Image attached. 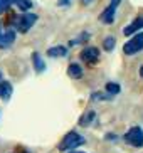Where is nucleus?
<instances>
[{"label":"nucleus","instance_id":"obj_1","mask_svg":"<svg viewBox=\"0 0 143 153\" xmlns=\"http://www.w3.org/2000/svg\"><path fill=\"white\" fill-rule=\"evenodd\" d=\"M37 22V15L32 14V12H24L20 15H13L12 17V24L15 30L20 32V34H25L32 29V25Z\"/></svg>","mask_w":143,"mask_h":153},{"label":"nucleus","instance_id":"obj_2","mask_svg":"<svg viewBox=\"0 0 143 153\" xmlns=\"http://www.w3.org/2000/svg\"><path fill=\"white\" fill-rule=\"evenodd\" d=\"M84 141L86 140L83 135H79L76 131H69L61 140V143L57 145V150L59 152H71V150H76L77 146H81V145H84Z\"/></svg>","mask_w":143,"mask_h":153},{"label":"nucleus","instance_id":"obj_3","mask_svg":"<svg viewBox=\"0 0 143 153\" xmlns=\"http://www.w3.org/2000/svg\"><path fill=\"white\" fill-rule=\"evenodd\" d=\"M142 51H143V32L135 34L130 41L125 42V45H123V52L126 56H135L138 52H142Z\"/></svg>","mask_w":143,"mask_h":153},{"label":"nucleus","instance_id":"obj_4","mask_svg":"<svg viewBox=\"0 0 143 153\" xmlns=\"http://www.w3.org/2000/svg\"><path fill=\"white\" fill-rule=\"evenodd\" d=\"M125 141L133 148H142L143 146V130L140 126H133L125 133Z\"/></svg>","mask_w":143,"mask_h":153},{"label":"nucleus","instance_id":"obj_5","mask_svg":"<svg viewBox=\"0 0 143 153\" xmlns=\"http://www.w3.org/2000/svg\"><path fill=\"white\" fill-rule=\"evenodd\" d=\"M121 0H111L109 2V5H108L106 9L101 12V15H99V20L103 24H113L115 22V15H116V9L118 5H120Z\"/></svg>","mask_w":143,"mask_h":153},{"label":"nucleus","instance_id":"obj_6","mask_svg":"<svg viewBox=\"0 0 143 153\" xmlns=\"http://www.w3.org/2000/svg\"><path fill=\"white\" fill-rule=\"evenodd\" d=\"M81 61L93 68L94 64L99 61V49H98V47H93V45L83 49V52H81Z\"/></svg>","mask_w":143,"mask_h":153},{"label":"nucleus","instance_id":"obj_7","mask_svg":"<svg viewBox=\"0 0 143 153\" xmlns=\"http://www.w3.org/2000/svg\"><path fill=\"white\" fill-rule=\"evenodd\" d=\"M15 42V30L13 29H0V49H9Z\"/></svg>","mask_w":143,"mask_h":153},{"label":"nucleus","instance_id":"obj_8","mask_svg":"<svg viewBox=\"0 0 143 153\" xmlns=\"http://www.w3.org/2000/svg\"><path fill=\"white\" fill-rule=\"evenodd\" d=\"M142 29H143V15H140V17L135 19L130 25H126L125 30H123V34H125V36H133L135 32L142 30Z\"/></svg>","mask_w":143,"mask_h":153},{"label":"nucleus","instance_id":"obj_9","mask_svg":"<svg viewBox=\"0 0 143 153\" xmlns=\"http://www.w3.org/2000/svg\"><path fill=\"white\" fill-rule=\"evenodd\" d=\"M94 118H96V113H94L93 109L86 111L84 114L79 118V126H83V128H88V126H91V125L94 123Z\"/></svg>","mask_w":143,"mask_h":153},{"label":"nucleus","instance_id":"obj_10","mask_svg":"<svg viewBox=\"0 0 143 153\" xmlns=\"http://www.w3.org/2000/svg\"><path fill=\"white\" fill-rule=\"evenodd\" d=\"M47 56L49 57H66L67 56V47L64 45H54L47 49Z\"/></svg>","mask_w":143,"mask_h":153},{"label":"nucleus","instance_id":"obj_11","mask_svg":"<svg viewBox=\"0 0 143 153\" xmlns=\"http://www.w3.org/2000/svg\"><path fill=\"white\" fill-rule=\"evenodd\" d=\"M12 91H13V88H12V84H10L9 81H4V79L0 81V98L2 99L7 101V99L12 96Z\"/></svg>","mask_w":143,"mask_h":153},{"label":"nucleus","instance_id":"obj_12","mask_svg":"<svg viewBox=\"0 0 143 153\" xmlns=\"http://www.w3.org/2000/svg\"><path fill=\"white\" fill-rule=\"evenodd\" d=\"M32 64H34L36 72H44L45 71V62H44V59L40 57L39 52H32Z\"/></svg>","mask_w":143,"mask_h":153},{"label":"nucleus","instance_id":"obj_13","mask_svg":"<svg viewBox=\"0 0 143 153\" xmlns=\"http://www.w3.org/2000/svg\"><path fill=\"white\" fill-rule=\"evenodd\" d=\"M67 74H69L72 79H81V77H83V68H81L77 62H71L69 68H67Z\"/></svg>","mask_w":143,"mask_h":153},{"label":"nucleus","instance_id":"obj_14","mask_svg":"<svg viewBox=\"0 0 143 153\" xmlns=\"http://www.w3.org/2000/svg\"><path fill=\"white\" fill-rule=\"evenodd\" d=\"M104 91H106L108 94L116 96L118 93L121 91V86L118 84V82H106V86H104Z\"/></svg>","mask_w":143,"mask_h":153},{"label":"nucleus","instance_id":"obj_15","mask_svg":"<svg viewBox=\"0 0 143 153\" xmlns=\"http://www.w3.org/2000/svg\"><path fill=\"white\" fill-rule=\"evenodd\" d=\"M115 44H116V39L113 36H108V37H104V41H103V49L106 52H111L115 49Z\"/></svg>","mask_w":143,"mask_h":153},{"label":"nucleus","instance_id":"obj_16","mask_svg":"<svg viewBox=\"0 0 143 153\" xmlns=\"http://www.w3.org/2000/svg\"><path fill=\"white\" fill-rule=\"evenodd\" d=\"M10 2L17 5L22 12H27L29 9H32V2H31V0H10Z\"/></svg>","mask_w":143,"mask_h":153},{"label":"nucleus","instance_id":"obj_17","mask_svg":"<svg viewBox=\"0 0 143 153\" xmlns=\"http://www.w3.org/2000/svg\"><path fill=\"white\" fill-rule=\"evenodd\" d=\"M88 41H89V34H88V32H83V34H79V36H77L74 41H71L69 44L76 45V44H84V42H88Z\"/></svg>","mask_w":143,"mask_h":153},{"label":"nucleus","instance_id":"obj_18","mask_svg":"<svg viewBox=\"0 0 143 153\" xmlns=\"http://www.w3.org/2000/svg\"><path fill=\"white\" fill-rule=\"evenodd\" d=\"M113 96L108 94V93H93L91 94V99H101V101H106V99H111Z\"/></svg>","mask_w":143,"mask_h":153},{"label":"nucleus","instance_id":"obj_19","mask_svg":"<svg viewBox=\"0 0 143 153\" xmlns=\"http://www.w3.org/2000/svg\"><path fill=\"white\" fill-rule=\"evenodd\" d=\"M10 0H0V15L2 14H5L7 10H9V7H10Z\"/></svg>","mask_w":143,"mask_h":153},{"label":"nucleus","instance_id":"obj_20","mask_svg":"<svg viewBox=\"0 0 143 153\" xmlns=\"http://www.w3.org/2000/svg\"><path fill=\"white\" fill-rule=\"evenodd\" d=\"M69 4H71V0H59V2H57L59 7H67Z\"/></svg>","mask_w":143,"mask_h":153},{"label":"nucleus","instance_id":"obj_21","mask_svg":"<svg viewBox=\"0 0 143 153\" xmlns=\"http://www.w3.org/2000/svg\"><path fill=\"white\" fill-rule=\"evenodd\" d=\"M140 76L143 77V66H142V68H140Z\"/></svg>","mask_w":143,"mask_h":153},{"label":"nucleus","instance_id":"obj_22","mask_svg":"<svg viewBox=\"0 0 143 153\" xmlns=\"http://www.w3.org/2000/svg\"><path fill=\"white\" fill-rule=\"evenodd\" d=\"M83 2H84V4H91V2H93V0H83Z\"/></svg>","mask_w":143,"mask_h":153},{"label":"nucleus","instance_id":"obj_23","mask_svg":"<svg viewBox=\"0 0 143 153\" xmlns=\"http://www.w3.org/2000/svg\"><path fill=\"white\" fill-rule=\"evenodd\" d=\"M69 153H84V152H72V150H71V152H69Z\"/></svg>","mask_w":143,"mask_h":153},{"label":"nucleus","instance_id":"obj_24","mask_svg":"<svg viewBox=\"0 0 143 153\" xmlns=\"http://www.w3.org/2000/svg\"><path fill=\"white\" fill-rule=\"evenodd\" d=\"M20 153H29V152H25V150H22V152H20Z\"/></svg>","mask_w":143,"mask_h":153},{"label":"nucleus","instance_id":"obj_25","mask_svg":"<svg viewBox=\"0 0 143 153\" xmlns=\"http://www.w3.org/2000/svg\"><path fill=\"white\" fill-rule=\"evenodd\" d=\"M0 81H2V71H0Z\"/></svg>","mask_w":143,"mask_h":153}]
</instances>
